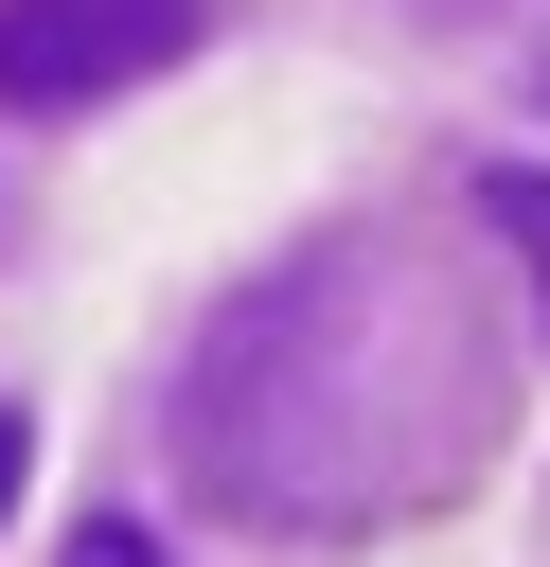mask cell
I'll use <instances>...</instances> for the list:
<instances>
[{
  "mask_svg": "<svg viewBox=\"0 0 550 567\" xmlns=\"http://www.w3.org/2000/svg\"><path fill=\"white\" fill-rule=\"evenodd\" d=\"M177 53H195V0H0V106L18 124H71Z\"/></svg>",
  "mask_w": 550,
  "mask_h": 567,
  "instance_id": "7a4b0ae2",
  "label": "cell"
},
{
  "mask_svg": "<svg viewBox=\"0 0 550 567\" xmlns=\"http://www.w3.org/2000/svg\"><path fill=\"white\" fill-rule=\"evenodd\" d=\"M18 478H35V425H18V408H0V514H18Z\"/></svg>",
  "mask_w": 550,
  "mask_h": 567,
  "instance_id": "5b68a950",
  "label": "cell"
},
{
  "mask_svg": "<svg viewBox=\"0 0 550 567\" xmlns=\"http://www.w3.org/2000/svg\"><path fill=\"white\" fill-rule=\"evenodd\" d=\"M532 106H550V35H532Z\"/></svg>",
  "mask_w": 550,
  "mask_h": 567,
  "instance_id": "8992f818",
  "label": "cell"
},
{
  "mask_svg": "<svg viewBox=\"0 0 550 567\" xmlns=\"http://www.w3.org/2000/svg\"><path fill=\"white\" fill-rule=\"evenodd\" d=\"M479 230L515 248V301H532V337H550V159H497V177H479Z\"/></svg>",
  "mask_w": 550,
  "mask_h": 567,
  "instance_id": "3957f363",
  "label": "cell"
},
{
  "mask_svg": "<svg viewBox=\"0 0 550 567\" xmlns=\"http://www.w3.org/2000/svg\"><path fill=\"white\" fill-rule=\"evenodd\" d=\"M53 567H177V549H160L142 514H71V549H53Z\"/></svg>",
  "mask_w": 550,
  "mask_h": 567,
  "instance_id": "277c9868",
  "label": "cell"
},
{
  "mask_svg": "<svg viewBox=\"0 0 550 567\" xmlns=\"http://www.w3.org/2000/svg\"><path fill=\"white\" fill-rule=\"evenodd\" d=\"M479 443H497V319L408 230H337V248L266 266L177 354V461H195V496H231L266 532L426 514Z\"/></svg>",
  "mask_w": 550,
  "mask_h": 567,
  "instance_id": "6da1fadb",
  "label": "cell"
}]
</instances>
